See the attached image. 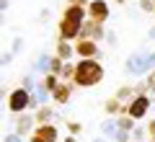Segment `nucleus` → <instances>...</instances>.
I'll return each mask as SVG.
<instances>
[{
	"label": "nucleus",
	"mask_w": 155,
	"mask_h": 142,
	"mask_svg": "<svg viewBox=\"0 0 155 142\" xmlns=\"http://www.w3.org/2000/svg\"><path fill=\"white\" fill-rule=\"evenodd\" d=\"M75 85L78 88H93L104 80V65L98 60H80L75 62Z\"/></svg>",
	"instance_id": "nucleus-1"
},
{
	"label": "nucleus",
	"mask_w": 155,
	"mask_h": 142,
	"mask_svg": "<svg viewBox=\"0 0 155 142\" xmlns=\"http://www.w3.org/2000/svg\"><path fill=\"white\" fill-rule=\"evenodd\" d=\"M31 91H26V88H16V91H11L5 96V106H8V111L11 114H23V111H28L31 109Z\"/></svg>",
	"instance_id": "nucleus-2"
},
{
	"label": "nucleus",
	"mask_w": 155,
	"mask_h": 142,
	"mask_svg": "<svg viewBox=\"0 0 155 142\" xmlns=\"http://www.w3.org/2000/svg\"><path fill=\"white\" fill-rule=\"evenodd\" d=\"M124 72L129 78H147V52H134L124 60Z\"/></svg>",
	"instance_id": "nucleus-3"
},
{
	"label": "nucleus",
	"mask_w": 155,
	"mask_h": 142,
	"mask_svg": "<svg viewBox=\"0 0 155 142\" xmlns=\"http://www.w3.org/2000/svg\"><path fill=\"white\" fill-rule=\"evenodd\" d=\"M150 106H153V98H150V96H134V98L129 101V106H127V114L132 116L134 121L145 119L147 111H150Z\"/></svg>",
	"instance_id": "nucleus-4"
},
{
	"label": "nucleus",
	"mask_w": 155,
	"mask_h": 142,
	"mask_svg": "<svg viewBox=\"0 0 155 142\" xmlns=\"http://www.w3.org/2000/svg\"><path fill=\"white\" fill-rule=\"evenodd\" d=\"M80 26H83V23L70 21V18L62 16L60 23H57V34H60V39H65V41H78V39H80Z\"/></svg>",
	"instance_id": "nucleus-5"
},
{
	"label": "nucleus",
	"mask_w": 155,
	"mask_h": 142,
	"mask_svg": "<svg viewBox=\"0 0 155 142\" xmlns=\"http://www.w3.org/2000/svg\"><path fill=\"white\" fill-rule=\"evenodd\" d=\"M80 39H91V41H104V39H106V28H104V23H96L93 18L83 21V26H80Z\"/></svg>",
	"instance_id": "nucleus-6"
},
{
	"label": "nucleus",
	"mask_w": 155,
	"mask_h": 142,
	"mask_svg": "<svg viewBox=\"0 0 155 142\" xmlns=\"http://www.w3.org/2000/svg\"><path fill=\"white\" fill-rule=\"evenodd\" d=\"M75 54L80 57V60H96V57H101L98 41H91V39H78V41H75Z\"/></svg>",
	"instance_id": "nucleus-7"
},
{
	"label": "nucleus",
	"mask_w": 155,
	"mask_h": 142,
	"mask_svg": "<svg viewBox=\"0 0 155 142\" xmlns=\"http://www.w3.org/2000/svg\"><path fill=\"white\" fill-rule=\"evenodd\" d=\"M111 16L109 11V3L106 0H91V5H88V18H93L96 23H106Z\"/></svg>",
	"instance_id": "nucleus-8"
},
{
	"label": "nucleus",
	"mask_w": 155,
	"mask_h": 142,
	"mask_svg": "<svg viewBox=\"0 0 155 142\" xmlns=\"http://www.w3.org/2000/svg\"><path fill=\"white\" fill-rule=\"evenodd\" d=\"M57 137H60V132L54 124H39L28 142H57Z\"/></svg>",
	"instance_id": "nucleus-9"
},
{
	"label": "nucleus",
	"mask_w": 155,
	"mask_h": 142,
	"mask_svg": "<svg viewBox=\"0 0 155 142\" xmlns=\"http://www.w3.org/2000/svg\"><path fill=\"white\" fill-rule=\"evenodd\" d=\"M36 116L34 114H18V119H16V134H21V137H26V134H34V129H36Z\"/></svg>",
	"instance_id": "nucleus-10"
},
{
	"label": "nucleus",
	"mask_w": 155,
	"mask_h": 142,
	"mask_svg": "<svg viewBox=\"0 0 155 142\" xmlns=\"http://www.w3.org/2000/svg\"><path fill=\"white\" fill-rule=\"evenodd\" d=\"M72 88H75V83H60V85H57V91L52 93V101H54L57 106L70 104V98H72Z\"/></svg>",
	"instance_id": "nucleus-11"
},
{
	"label": "nucleus",
	"mask_w": 155,
	"mask_h": 142,
	"mask_svg": "<svg viewBox=\"0 0 155 142\" xmlns=\"http://www.w3.org/2000/svg\"><path fill=\"white\" fill-rule=\"evenodd\" d=\"M127 101H122V98H116V96H111V98H106L104 101V111L109 116H119V114H127Z\"/></svg>",
	"instance_id": "nucleus-12"
},
{
	"label": "nucleus",
	"mask_w": 155,
	"mask_h": 142,
	"mask_svg": "<svg viewBox=\"0 0 155 142\" xmlns=\"http://www.w3.org/2000/svg\"><path fill=\"white\" fill-rule=\"evenodd\" d=\"M34 116H36V124H52L54 119H62V116L57 114V111L52 109L49 104H47V106H41V109H36V114H34Z\"/></svg>",
	"instance_id": "nucleus-13"
},
{
	"label": "nucleus",
	"mask_w": 155,
	"mask_h": 142,
	"mask_svg": "<svg viewBox=\"0 0 155 142\" xmlns=\"http://www.w3.org/2000/svg\"><path fill=\"white\" fill-rule=\"evenodd\" d=\"M54 54L62 57L65 62H70L72 54H75V41H65V39H60V41H57V52H54Z\"/></svg>",
	"instance_id": "nucleus-14"
},
{
	"label": "nucleus",
	"mask_w": 155,
	"mask_h": 142,
	"mask_svg": "<svg viewBox=\"0 0 155 142\" xmlns=\"http://www.w3.org/2000/svg\"><path fill=\"white\" fill-rule=\"evenodd\" d=\"M52 57H54V54H49V52H41V54H39V60L34 62V70L41 72V75H47V72L52 70Z\"/></svg>",
	"instance_id": "nucleus-15"
},
{
	"label": "nucleus",
	"mask_w": 155,
	"mask_h": 142,
	"mask_svg": "<svg viewBox=\"0 0 155 142\" xmlns=\"http://www.w3.org/2000/svg\"><path fill=\"white\" fill-rule=\"evenodd\" d=\"M101 132H104V137L114 140V134L119 132V124H116V116H109V119H104V121H101Z\"/></svg>",
	"instance_id": "nucleus-16"
},
{
	"label": "nucleus",
	"mask_w": 155,
	"mask_h": 142,
	"mask_svg": "<svg viewBox=\"0 0 155 142\" xmlns=\"http://www.w3.org/2000/svg\"><path fill=\"white\" fill-rule=\"evenodd\" d=\"M60 83H62V80H60V75H54V72H47V75H41V85H44L49 93H54Z\"/></svg>",
	"instance_id": "nucleus-17"
},
{
	"label": "nucleus",
	"mask_w": 155,
	"mask_h": 142,
	"mask_svg": "<svg viewBox=\"0 0 155 142\" xmlns=\"http://www.w3.org/2000/svg\"><path fill=\"white\" fill-rule=\"evenodd\" d=\"M116 124H119V129L134 132V119H132L129 114H119V116H116Z\"/></svg>",
	"instance_id": "nucleus-18"
},
{
	"label": "nucleus",
	"mask_w": 155,
	"mask_h": 142,
	"mask_svg": "<svg viewBox=\"0 0 155 142\" xmlns=\"http://www.w3.org/2000/svg\"><path fill=\"white\" fill-rule=\"evenodd\" d=\"M21 88H26V91H36V88H39V83L34 80L31 75H23V78H21Z\"/></svg>",
	"instance_id": "nucleus-19"
},
{
	"label": "nucleus",
	"mask_w": 155,
	"mask_h": 142,
	"mask_svg": "<svg viewBox=\"0 0 155 142\" xmlns=\"http://www.w3.org/2000/svg\"><path fill=\"white\" fill-rule=\"evenodd\" d=\"M137 5L142 13H155V0H140Z\"/></svg>",
	"instance_id": "nucleus-20"
},
{
	"label": "nucleus",
	"mask_w": 155,
	"mask_h": 142,
	"mask_svg": "<svg viewBox=\"0 0 155 142\" xmlns=\"http://www.w3.org/2000/svg\"><path fill=\"white\" fill-rule=\"evenodd\" d=\"M145 137H147V127H134L132 140H134V142H140V140H145Z\"/></svg>",
	"instance_id": "nucleus-21"
},
{
	"label": "nucleus",
	"mask_w": 155,
	"mask_h": 142,
	"mask_svg": "<svg viewBox=\"0 0 155 142\" xmlns=\"http://www.w3.org/2000/svg\"><path fill=\"white\" fill-rule=\"evenodd\" d=\"M132 140V132H127V129H119L114 134V142H129Z\"/></svg>",
	"instance_id": "nucleus-22"
},
{
	"label": "nucleus",
	"mask_w": 155,
	"mask_h": 142,
	"mask_svg": "<svg viewBox=\"0 0 155 142\" xmlns=\"http://www.w3.org/2000/svg\"><path fill=\"white\" fill-rule=\"evenodd\" d=\"M67 129H70V134H80L83 132V124L80 121H67Z\"/></svg>",
	"instance_id": "nucleus-23"
},
{
	"label": "nucleus",
	"mask_w": 155,
	"mask_h": 142,
	"mask_svg": "<svg viewBox=\"0 0 155 142\" xmlns=\"http://www.w3.org/2000/svg\"><path fill=\"white\" fill-rule=\"evenodd\" d=\"M21 49H23V39L16 36V39H13V44H11V52L16 54V52H21Z\"/></svg>",
	"instance_id": "nucleus-24"
},
{
	"label": "nucleus",
	"mask_w": 155,
	"mask_h": 142,
	"mask_svg": "<svg viewBox=\"0 0 155 142\" xmlns=\"http://www.w3.org/2000/svg\"><path fill=\"white\" fill-rule=\"evenodd\" d=\"M3 142H23V137H21V134H16V132H11V134L3 137Z\"/></svg>",
	"instance_id": "nucleus-25"
},
{
	"label": "nucleus",
	"mask_w": 155,
	"mask_h": 142,
	"mask_svg": "<svg viewBox=\"0 0 155 142\" xmlns=\"http://www.w3.org/2000/svg\"><path fill=\"white\" fill-rule=\"evenodd\" d=\"M147 137H150V142H155V119L147 121Z\"/></svg>",
	"instance_id": "nucleus-26"
},
{
	"label": "nucleus",
	"mask_w": 155,
	"mask_h": 142,
	"mask_svg": "<svg viewBox=\"0 0 155 142\" xmlns=\"http://www.w3.org/2000/svg\"><path fill=\"white\" fill-rule=\"evenodd\" d=\"M49 18H52V11H49V8H41V13H39V21H41V23H47Z\"/></svg>",
	"instance_id": "nucleus-27"
},
{
	"label": "nucleus",
	"mask_w": 155,
	"mask_h": 142,
	"mask_svg": "<svg viewBox=\"0 0 155 142\" xmlns=\"http://www.w3.org/2000/svg\"><path fill=\"white\" fill-rule=\"evenodd\" d=\"M145 80H147V85H150V91L155 93V70H150V72H147V78H145Z\"/></svg>",
	"instance_id": "nucleus-28"
},
{
	"label": "nucleus",
	"mask_w": 155,
	"mask_h": 142,
	"mask_svg": "<svg viewBox=\"0 0 155 142\" xmlns=\"http://www.w3.org/2000/svg\"><path fill=\"white\" fill-rule=\"evenodd\" d=\"M106 41H109L111 47H116V44H119V39H116V34H114V31H106Z\"/></svg>",
	"instance_id": "nucleus-29"
},
{
	"label": "nucleus",
	"mask_w": 155,
	"mask_h": 142,
	"mask_svg": "<svg viewBox=\"0 0 155 142\" xmlns=\"http://www.w3.org/2000/svg\"><path fill=\"white\" fill-rule=\"evenodd\" d=\"M67 5H80V8H88L91 0H67Z\"/></svg>",
	"instance_id": "nucleus-30"
},
{
	"label": "nucleus",
	"mask_w": 155,
	"mask_h": 142,
	"mask_svg": "<svg viewBox=\"0 0 155 142\" xmlns=\"http://www.w3.org/2000/svg\"><path fill=\"white\" fill-rule=\"evenodd\" d=\"M147 70H155V52H147Z\"/></svg>",
	"instance_id": "nucleus-31"
},
{
	"label": "nucleus",
	"mask_w": 155,
	"mask_h": 142,
	"mask_svg": "<svg viewBox=\"0 0 155 142\" xmlns=\"http://www.w3.org/2000/svg\"><path fill=\"white\" fill-rule=\"evenodd\" d=\"M13 62V52H5V54H3V67H8Z\"/></svg>",
	"instance_id": "nucleus-32"
},
{
	"label": "nucleus",
	"mask_w": 155,
	"mask_h": 142,
	"mask_svg": "<svg viewBox=\"0 0 155 142\" xmlns=\"http://www.w3.org/2000/svg\"><path fill=\"white\" fill-rule=\"evenodd\" d=\"M62 142H78V137H75V134H67V137H65Z\"/></svg>",
	"instance_id": "nucleus-33"
},
{
	"label": "nucleus",
	"mask_w": 155,
	"mask_h": 142,
	"mask_svg": "<svg viewBox=\"0 0 155 142\" xmlns=\"http://www.w3.org/2000/svg\"><path fill=\"white\" fill-rule=\"evenodd\" d=\"M147 36H150V39H153V41H155V26H153V28H150V31H147Z\"/></svg>",
	"instance_id": "nucleus-34"
},
{
	"label": "nucleus",
	"mask_w": 155,
	"mask_h": 142,
	"mask_svg": "<svg viewBox=\"0 0 155 142\" xmlns=\"http://www.w3.org/2000/svg\"><path fill=\"white\" fill-rule=\"evenodd\" d=\"M0 5H3V11H8V5H11V3H8V0H0Z\"/></svg>",
	"instance_id": "nucleus-35"
},
{
	"label": "nucleus",
	"mask_w": 155,
	"mask_h": 142,
	"mask_svg": "<svg viewBox=\"0 0 155 142\" xmlns=\"http://www.w3.org/2000/svg\"><path fill=\"white\" fill-rule=\"evenodd\" d=\"M93 142H109V137H96Z\"/></svg>",
	"instance_id": "nucleus-36"
},
{
	"label": "nucleus",
	"mask_w": 155,
	"mask_h": 142,
	"mask_svg": "<svg viewBox=\"0 0 155 142\" xmlns=\"http://www.w3.org/2000/svg\"><path fill=\"white\" fill-rule=\"evenodd\" d=\"M114 3H119V5H122V3H127V0H114Z\"/></svg>",
	"instance_id": "nucleus-37"
}]
</instances>
